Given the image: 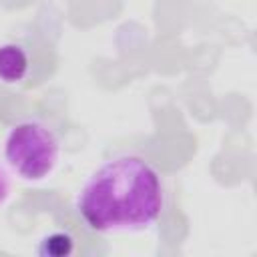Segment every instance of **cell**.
<instances>
[{
  "label": "cell",
  "mask_w": 257,
  "mask_h": 257,
  "mask_svg": "<svg viewBox=\"0 0 257 257\" xmlns=\"http://www.w3.org/2000/svg\"><path fill=\"white\" fill-rule=\"evenodd\" d=\"M159 173L137 155H120L102 163L76 195V211L100 233L149 229L163 211Z\"/></svg>",
  "instance_id": "1"
},
{
  "label": "cell",
  "mask_w": 257,
  "mask_h": 257,
  "mask_svg": "<svg viewBox=\"0 0 257 257\" xmlns=\"http://www.w3.org/2000/svg\"><path fill=\"white\" fill-rule=\"evenodd\" d=\"M56 135L38 120H24L12 126L6 137L4 157L12 171L24 181H42L58 161Z\"/></svg>",
  "instance_id": "2"
},
{
  "label": "cell",
  "mask_w": 257,
  "mask_h": 257,
  "mask_svg": "<svg viewBox=\"0 0 257 257\" xmlns=\"http://www.w3.org/2000/svg\"><path fill=\"white\" fill-rule=\"evenodd\" d=\"M28 72V56L18 44L0 46V80L2 82H20Z\"/></svg>",
  "instance_id": "3"
},
{
  "label": "cell",
  "mask_w": 257,
  "mask_h": 257,
  "mask_svg": "<svg viewBox=\"0 0 257 257\" xmlns=\"http://www.w3.org/2000/svg\"><path fill=\"white\" fill-rule=\"evenodd\" d=\"M72 251V237L68 233H52L46 235L38 247L40 255L46 257H64Z\"/></svg>",
  "instance_id": "4"
},
{
  "label": "cell",
  "mask_w": 257,
  "mask_h": 257,
  "mask_svg": "<svg viewBox=\"0 0 257 257\" xmlns=\"http://www.w3.org/2000/svg\"><path fill=\"white\" fill-rule=\"evenodd\" d=\"M10 195V179H8V173L0 167V205L8 199Z\"/></svg>",
  "instance_id": "5"
}]
</instances>
